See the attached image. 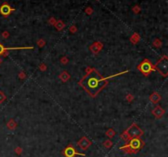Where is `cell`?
Here are the masks:
<instances>
[{
  "label": "cell",
  "mask_w": 168,
  "mask_h": 157,
  "mask_svg": "<svg viewBox=\"0 0 168 157\" xmlns=\"http://www.w3.org/2000/svg\"><path fill=\"white\" fill-rule=\"evenodd\" d=\"M86 72V75L83 76V78L78 82V84L93 98L96 97L100 93V91L104 87H106V86L108 84V79H110L116 75L129 72V71H126L121 72V73L108 76V77H103V76H101L98 71L94 68H88Z\"/></svg>",
  "instance_id": "obj_1"
},
{
  "label": "cell",
  "mask_w": 168,
  "mask_h": 157,
  "mask_svg": "<svg viewBox=\"0 0 168 157\" xmlns=\"http://www.w3.org/2000/svg\"><path fill=\"white\" fill-rule=\"evenodd\" d=\"M144 145L145 142L140 137H133L119 149L126 154H137L140 150L144 148Z\"/></svg>",
  "instance_id": "obj_2"
},
{
  "label": "cell",
  "mask_w": 168,
  "mask_h": 157,
  "mask_svg": "<svg viewBox=\"0 0 168 157\" xmlns=\"http://www.w3.org/2000/svg\"><path fill=\"white\" fill-rule=\"evenodd\" d=\"M155 70L158 71L159 73L163 76H168V57L163 55L160 59L154 65Z\"/></svg>",
  "instance_id": "obj_3"
},
{
  "label": "cell",
  "mask_w": 168,
  "mask_h": 157,
  "mask_svg": "<svg viewBox=\"0 0 168 157\" xmlns=\"http://www.w3.org/2000/svg\"><path fill=\"white\" fill-rule=\"evenodd\" d=\"M137 69L145 76H148V75H150V73L152 71H156L154 68V65H153L151 63V61L148 60V58H144V59L137 66Z\"/></svg>",
  "instance_id": "obj_4"
},
{
  "label": "cell",
  "mask_w": 168,
  "mask_h": 157,
  "mask_svg": "<svg viewBox=\"0 0 168 157\" xmlns=\"http://www.w3.org/2000/svg\"><path fill=\"white\" fill-rule=\"evenodd\" d=\"M62 154H63L65 157H75L76 155H80V156H85L86 155L85 153L79 152L74 147V146H73L72 144H68L67 147H65V149L63 150Z\"/></svg>",
  "instance_id": "obj_5"
},
{
  "label": "cell",
  "mask_w": 168,
  "mask_h": 157,
  "mask_svg": "<svg viewBox=\"0 0 168 157\" xmlns=\"http://www.w3.org/2000/svg\"><path fill=\"white\" fill-rule=\"evenodd\" d=\"M126 132H127V133H128L130 138L141 137L144 135V131L134 123L131 124L128 128L126 129Z\"/></svg>",
  "instance_id": "obj_6"
},
{
  "label": "cell",
  "mask_w": 168,
  "mask_h": 157,
  "mask_svg": "<svg viewBox=\"0 0 168 157\" xmlns=\"http://www.w3.org/2000/svg\"><path fill=\"white\" fill-rule=\"evenodd\" d=\"M15 11L16 9L12 8L7 2H4L0 6V14L4 17H8L9 15H11V13H12Z\"/></svg>",
  "instance_id": "obj_7"
},
{
  "label": "cell",
  "mask_w": 168,
  "mask_h": 157,
  "mask_svg": "<svg viewBox=\"0 0 168 157\" xmlns=\"http://www.w3.org/2000/svg\"><path fill=\"white\" fill-rule=\"evenodd\" d=\"M91 145H92V141L86 137H82L77 141V146L82 150V151H86Z\"/></svg>",
  "instance_id": "obj_8"
},
{
  "label": "cell",
  "mask_w": 168,
  "mask_h": 157,
  "mask_svg": "<svg viewBox=\"0 0 168 157\" xmlns=\"http://www.w3.org/2000/svg\"><path fill=\"white\" fill-rule=\"evenodd\" d=\"M33 46H23V47H9V48H5L2 44H0V55H3L4 53H7L8 50H16V49H33Z\"/></svg>",
  "instance_id": "obj_9"
},
{
  "label": "cell",
  "mask_w": 168,
  "mask_h": 157,
  "mask_svg": "<svg viewBox=\"0 0 168 157\" xmlns=\"http://www.w3.org/2000/svg\"><path fill=\"white\" fill-rule=\"evenodd\" d=\"M165 110L161 107V106H159V105H157V106L152 109V114L155 117V118H157V119H161L162 117L165 114Z\"/></svg>",
  "instance_id": "obj_10"
},
{
  "label": "cell",
  "mask_w": 168,
  "mask_h": 157,
  "mask_svg": "<svg viewBox=\"0 0 168 157\" xmlns=\"http://www.w3.org/2000/svg\"><path fill=\"white\" fill-rule=\"evenodd\" d=\"M103 44H102L101 42H99V41H97L95 43H94L93 45L90 46L89 49L94 54H98L102 49H103Z\"/></svg>",
  "instance_id": "obj_11"
},
{
  "label": "cell",
  "mask_w": 168,
  "mask_h": 157,
  "mask_svg": "<svg viewBox=\"0 0 168 157\" xmlns=\"http://www.w3.org/2000/svg\"><path fill=\"white\" fill-rule=\"evenodd\" d=\"M149 99H150V100L152 102L153 104H158V102L161 100V99H162V97H161V96L157 92H153L150 97H149Z\"/></svg>",
  "instance_id": "obj_12"
},
{
  "label": "cell",
  "mask_w": 168,
  "mask_h": 157,
  "mask_svg": "<svg viewBox=\"0 0 168 157\" xmlns=\"http://www.w3.org/2000/svg\"><path fill=\"white\" fill-rule=\"evenodd\" d=\"M59 78L61 79L62 82H67L68 80L71 78V75L69 74L67 71H63V72H62V73L59 75Z\"/></svg>",
  "instance_id": "obj_13"
},
{
  "label": "cell",
  "mask_w": 168,
  "mask_h": 157,
  "mask_svg": "<svg viewBox=\"0 0 168 157\" xmlns=\"http://www.w3.org/2000/svg\"><path fill=\"white\" fill-rule=\"evenodd\" d=\"M54 27L57 29L58 31H61L62 30H63L64 27H65V23L63 22L62 20H58L56 21L55 25H54Z\"/></svg>",
  "instance_id": "obj_14"
},
{
  "label": "cell",
  "mask_w": 168,
  "mask_h": 157,
  "mask_svg": "<svg viewBox=\"0 0 168 157\" xmlns=\"http://www.w3.org/2000/svg\"><path fill=\"white\" fill-rule=\"evenodd\" d=\"M140 35H139L137 33H134L132 35H131V37H130V41L132 42L133 44H137L139 41H140Z\"/></svg>",
  "instance_id": "obj_15"
},
{
  "label": "cell",
  "mask_w": 168,
  "mask_h": 157,
  "mask_svg": "<svg viewBox=\"0 0 168 157\" xmlns=\"http://www.w3.org/2000/svg\"><path fill=\"white\" fill-rule=\"evenodd\" d=\"M17 123L15 121H14L13 119H11L10 121H9L8 123H7V127H8L10 130L15 129L16 127H17Z\"/></svg>",
  "instance_id": "obj_16"
},
{
  "label": "cell",
  "mask_w": 168,
  "mask_h": 157,
  "mask_svg": "<svg viewBox=\"0 0 168 157\" xmlns=\"http://www.w3.org/2000/svg\"><path fill=\"white\" fill-rule=\"evenodd\" d=\"M120 138L121 140H123L124 141H126V142H127L128 141L130 138V137H129V135H128V133H127V132H126V130H125L124 132L120 135Z\"/></svg>",
  "instance_id": "obj_17"
},
{
  "label": "cell",
  "mask_w": 168,
  "mask_h": 157,
  "mask_svg": "<svg viewBox=\"0 0 168 157\" xmlns=\"http://www.w3.org/2000/svg\"><path fill=\"white\" fill-rule=\"evenodd\" d=\"M115 135H116V132H115V130L112 129V128H109L107 132H106V136H107L108 137H109V138L114 137Z\"/></svg>",
  "instance_id": "obj_18"
},
{
  "label": "cell",
  "mask_w": 168,
  "mask_h": 157,
  "mask_svg": "<svg viewBox=\"0 0 168 157\" xmlns=\"http://www.w3.org/2000/svg\"><path fill=\"white\" fill-rule=\"evenodd\" d=\"M103 147H105V148H107V149H109V148H111L112 147V145H113V143H112V141H111V140H109V139H108V140H106L104 142H103Z\"/></svg>",
  "instance_id": "obj_19"
},
{
  "label": "cell",
  "mask_w": 168,
  "mask_h": 157,
  "mask_svg": "<svg viewBox=\"0 0 168 157\" xmlns=\"http://www.w3.org/2000/svg\"><path fill=\"white\" fill-rule=\"evenodd\" d=\"M153 45L156 46L157 48H159V47L162 45V42L159 39H156L154 41H153Z\"/></svg>",
  "instance_id": "obj_20"
},
{
  "label": "cell",
  "mask_w": 168,
  "mask_h": 157,
  "mask_svg": "<svg viewBox=\"0 0 168 157\" xmlns=\"http://www.w3.org/2000/svg\"><path fill=\"white\" fill-rule=\"evenodd\" d=\"M45 44H46V42L43 41V39H39V41H37V45H39V47H40V48H41V47H43V46H44Z\"/></svg>",
  "instance_id": "obj_21"
},
{
  "label": "cell",
  "mask_w": 168,
  "mask_h": 157,
  "mask_svg": "<svg viewBox=\"0 0 168 157\" xmlns=\"http://www.w3.org/2000/svg\"><path fill=\"white\" fill-rule=\"evenodd\" d=\"M69 31L72 34H75L76 31H77V27L75 25H71V27L69 28Z\"/></svg>",
  "instance_id": "obj_22"
},
{
  "label": "cell",
  "mask_w": 168,
  "mask_h": 157,
  "mask_svg": "<svg viewBox=\"0 0 168 157\" xmlns=\"http://www.w3.org/2000/svg\"><path fill=\"white\" fill-rule=\"evenodd\" d=\"M93 12H94V10H93L92 8H91V7H88V8H86L85 13L87 14V15H91Z\"/></svg>",
  "instance_id": "obj_23"
},
{
  "label": "cell",
  "mask_w": 168,
  "mask_h": 157,
  "mask_svg": "<svg viewBox=\"0 0 168 157\" xmlns=\"http://www.w3.org/2000/svg\"><path fill=\"white\" fill-rule=\"evenodd\" d=\"M132 11L134 12V13H135V14H138L139 12H140V8L139 7L138 5H136V6H134V7H133V8H132Z\"/></svg>",
  "instance_id": "obj_24"
},
{
  "label": "cell",
  "mask_w": 168,
  "mask_h": 157,
  "mask_svg": "<svg viewBox=\"0 0 168 157\" xmlns=\"http://www.w3.org/2000/svg\"><path fill=\"white\" fill-rule=\"evenodd\" d=\"M5 100H6V96L2 91H0V103H2V102L4 101Z\"/></svg>",
  "instance_id": "obj_25"
},
{
  "label": "cell",
  "mask_w": 168,
  "mask_h": 157,
  "mask_svg": "<svg viewBox=\"0 0 168 157\" xmlns=\"http://www.w3.org/2000/svg\"><path fill=\"white\" fill-rule=\"evenodd\" d=\"M15 152H16L17 155H21V153H22V149L18 147H17V148L15 149Z\"/></svg>",
  "instance_id": "obj_26"
},
{
  "label": "cell",
  "mask_w": 168,
  "mask_h": 157,
  "mask_svg": "<svg viewBox=\"0 0 168 157\" xmlns=\"http://www.w3.org/2000/svg\"><path fill=\"white\" fill-rule=\"evenodd\" d=\"M68 61H69V59L67 57H63L61 58V63H63V64H67L68 63Z\"/></svg>",
  "instance_id": "obj_27"
},
{
  "label": "cell",
  "mask_w": 168,
  "mask_h": 157,
  "mask_svg": "<svg viewBox=\"0 0 168 157\" xmlns=\"http://www.w3.org/2000/svg\"><path fill=\"white\" fill-rule=\"evenodd\" d=\"M56 21H57V20H55V18L51 17V18H49V23L54 25H55V23H56Z\"/></svg>",
  "instance_id": "obj_28"
},
{
  "label": "cell",
  "mask_w": 168,
  "mask_h": 157,
  "mask_svg": "<svg viewBox=\"0 0 168 157\" xmlns=\"http://www.w3.org/2000/svg\"><path fill=\"white\" fill-rule=\"evenodd\" d=\"M133 99H134V97H133L132 95H130V94H129L128 96H126V100H127V101H129V102L132 101V100H133Z\"/></svg>",
  "instance_id": "obj_29"
},
{
  "label": "cell",
  "mask_w": 168,
  "mask_h": 157,
  "mask_svg": "<svg viewBox=\"0 0 168 157\" xmlns=\"http://www.w3.org/2000/svg\"><path fill=\"white\" fill-rule=\"evenodd\" d=\"M3 36L4 38H8V36H9L8 31H3Z\"/></svg>",
  "instance_id": "obj_30"
},
{
  "label": "cell",
  "mask_w": 168,
  "mask_h": 157,
  "mask_svg": "<svg viewBox=\"0 0 168 157\" xmlns=\"http://www.w3.org/2000/svg\"><path fill=\"white\" fill-rule=\"evenodd\" d=\"M19 76H20V78H21V79H23V78L25 77V75L24 72H21L20 75H19Z\"/></svg>",
  "instance_id": "obj_31"
},
{
  "label": "cell",
  "mask_w": 168,
  "mask_h": 157,
  "mask_svg": "<svg viewBox=\"0 0 168 157\" xmlns=\"http://www.w3.org/2000/svg\"><path fill=\"white\" fill-rule=\"evenodd\" d=\"M40 68H41V70H42V71H43V70H45V69H46L45 64H41V65H40Z\"/></svg>",
  "instance_id": "obj_32"
},
{
  "label": "cell",
  "mask_w": 168,
  "mask_h": 157,
  "mask_svg": "<svg viewBox=\"0 0 168 157\" xmlns=\"http://www.w3.org/2000/svg\"><path fill=\"white\" fill-rule=\"evenodd\" d=\"M2 63V59L0 58V63Z\"/></svg>",
  "instance_id": "obj_33"
},
{
  "label": "cell",
  "mask_w": 168,
  "mask_h": 157,
  "mask_svg": "<svg viewBox=\"0 0 168 157\" xmlns=\"http://www.w3.org/2000/svg\"><path fill=\"white\" fill-rule=\"evenodd\" d=\"M97 1H98V0H97Z\"/></svg>",
  "instance_id": "obj_34"
}]
</instances>
